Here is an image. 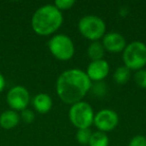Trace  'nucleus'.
Masks as SVG:
<instances>
[{
  "label": "nucleus",
  "instance_id": "20e7f679",
  "mask_svg": "<svg viewBox=\"0 0 146 146\" xmlns=\"http://www.w3.org/2000/svg\"><path fill=\"white\" fill-rule=\"evenodd\" d=\"M78 30L81 35L91 41H97L105 35L106 25L96 15H85L78 22Z\"/></svg>",
  "mask_w": 146,
  "mask_h": 146
},
{
  "label": "nucleus",
  "instance_id": "aec40b11",
  "mask_svg": "<svg viewBox=\"0 0 146 146\" xmlns=\"http://www.w3.org/2000/svg\"><path fill=\"white\" fill-rule=\"evenodd\" d=\"M128 146H146V137L143 135H136L130 140Z\"/></svg>",
  "mask_w": 146,
  "mask_h": 146
},
{
  "label": "nucleus",
  "instance_id": "2eb2a0df",
  "mask_svg": "<svg viewBox=\"0 0 146 146\" xmlns=\"http://www.w3.org/2000/svg\"><path fill=\"white\" fill-rule=\"evenodd\" d=\"M130 77V69L124 65V66L118 67L113 74V78L115 82L118 84H124L129 80Z\"/></svg>",
  "mask_w": 146,
  "mask_h": 146
},
{
  "label": "nucleus",
  "instance_id": "dca6fc26",
  "mask_svg": "<svg viewBox=\"0 0 146 146\" xmlns=\"http://www.w3.org/2000/svg\"><path fill=\"white\" fill-rule=\"evenodd\" d=\"M91 134L92 132L90 131L89 128H87V129H78L77 133H76V139L81 145H88Z\"/></svg>",
  "mask_w": 146,
  "mask_h": 146
},
{
  "label": "nucleus",
  "instance_id": "9d476101",
  "mask_svg": "<svg viewBox=\"0 0 146 146\" xmlns=\"http://www.w3.org/2000/svg\"><path fill=\"white\" fill-rule=\"evenodd\" d=\"M102 45L104 49L112 53L121 52L126 47V40L122 34L118 32H108L102 37Z\"/></svg>",
  "mask_w": 146,
  "mask_h": 146
},
{
  "label": "nucleus",
  "instance_id": "39448f33",
  "mask_svg": "<svg viewBox=\"0 0 146 146\" xmlns=\"http://www.w3.org/2000/svg\"><path fill=\"white\" fill-rule=\"evenodd\" d=\"M94 111L89 103L79 101L72 104L69 109V119L78 129H87L93 124Z\"/></svg>",
  "mask_w": 146,
  "mask_h": 146
},
{
  "label": "nucleus",
  "instance_id": "f3484780",
  "mask_svg": "<svg viewBox=\"0 0 146 146\" xmlns=\"http://www.w3.org/2000/svg\"><path fill=\"white\" fill-rule=\"evenodd\" d=\"M134 81L139 87L146 89V69H140L134 74Z\"/></svg>",
  "mask_w": 146,
  "mask_h": 146
},
{
  "label": "nucleus",
  "instance_id": "f03ea898",
  "mask_svg": "<svg viewBox=\"0 0 146 146\" xmlns=\"http://www.w3.org/2000/svg\"><path fill=\"white\" fill-rule=\"evenodd\" d=\"M63 22L62 12L54 4H46L39 7L32 15L31 27L36 34L48 36L56 32Z\"/></svg>",
  "mask_w": 146,
  "mask_h": 146
},
{
  "label": "nucleus",
  "instance_id": "4468645a",
  "mask_svg": "<svg viewBox=\"0 0 146 146\" xmlns=\"http://www.w3.org/2000/svg\"><path fill=\"white\" fill-rule=\"evenodd\" d=\"M109 144V138L106 135V133L101 131L92 132L91 137H90L89 146H108Z\"/></svg>",
  "mask_w": 146,
  "mask_h": 146
},
{
  "label": "nucleus",
  "instance_id": "a211bd4d",
  "mask_svg": "<svg viewBox=\"0 0 146 146\" xmlns=\"http://www.w3.org/2000/svg\"><path fill=\"white\" fill-rule=\"evenodd\" d=\"M75 4L74 0H56L54 2V6L60 11L62 10H68L73 5Z\"/></svg>",
  "mask_w": 146,
  "mask_h": 146
},
{
  "label": "nucleus",
  "instance_id": "6e6552de",
  "mask_svg": "<svg viewBox=\"0 0 146 146\" xmlns=\"http://www.w3.org/2000/svg\"><path fill=\"white\" fill-rule=\"evenodd\" d=\"M119 122L118 114L112 109H102L94 115L93 124L98 128V131L109 132L115 129Z\"/></svg>",
  "mask_w": 146,
  "mask_h": 146
},
{
  "label": "nucleus",
  "instance_id": "9b49d317",
  "mask_svg": "<svg viewBox=\"0 0 146 146\" xmlns=\"http://www.w3.org/2000/svg\"><path fill=\"white\" fill-rule=\"evenodd\" d=\"M19 121H20V116L14 110H5L0 114V126L3 129H12L18 125Z\"/></svg>",
  "mask_w": 146,
  "mask_h": 146
},
{
  "label": "nucleus",
  "instance_id": "ddd939ff",
  "mask_svg": "<svg viewBox=\"0 0 146 146\" xmlns=\"http://www.w3.org/2000/svg\"><path fill=\"white\" fill-rule=\"evenodd\" d=\"M105 54V49L99 41H92L87 48V55L91 61H97L103 59Z\"/></svg>",
  "mask_w": 146,
  "mask_h": 146
},
{
  "label": "nucleus",
  "instance_id": "7ed1b4c3",
  "mask_svg": "<svg viewBox=\"0 0 146 146\" xmlns=\"http://www.w3.org/2000/svg\"><path fill=\"white\" fill-rule=\"evenodd\" d=\"M123 62L130 70H140L146 65V45L141 41H133L123 50Z\"/></svg>",
  "mask_w": 146,
  "mask_h": 146
},
{
  "label": "nucleus",
  "instance_id": "412c9836",
  "mask_svg": "<svg viewBox=\"0 0 146 146\" xmlns=\"http://www.w3.org/2000/svg\"><path fill=\"white\" fill-rule=\"evenodd\" d=\"M5 85H6V81H5L4 76L2 75V73L0 72V93L4 90Z\"/></svg>",
  "mask_w": 146,
  "mask_h": 146
},
{
  "label": "nucleus",
  "instance_id": "f8f14e48",
  "mask_svg": "<svg viewBox=\"0 0 146 146\" xmlns=\"http://www.w3.org/2000/svg\"><path fill=\"white\" fill-rule=\"evenodd\" d=\"M32 104L34 109L38 113L45 114L52 108V99L46 93H39L33 98Z\"/></svg>",
  "mask_w": 146,
  "mask_h": 146
},
{
  "label": "nucleus",
  "instance_id": "0eeeda50",
  "mask_svg": "<svg viewBox=\"0 0 146 146\" xmlns=\"http://www.w3.org/2000/svg\"><path fill=\"white\" fill-rule=\"evenodd\" d=\"M6 101L11 110L23 111L30 102V94L24 86L17 85L10 88L7 92Z\"/></svg>",
  "mask_w": 146,
  "mask_h": 146
},
{
  "label": "nucleus",
  "instance_id": "1a4fd4ad",
  "mask_svg": "<svg viewBox=\"0 0 146 146\" xmlns=\"http://www.w3.org/2000/svg\"><path fill=\"white\" fill-rule=\"evenodd\" d=\"M110 70L109 63L104 59L91 61L86 69V74L91 81L99 82L108 75Z\"/></svg>",
  "mask_w": 146,
  "mask_h": 146
},
{
  "label": "nucleus",
  "instance_id": "6ab92c4d",
  "mask_svg": "<svg viewBox=\"0 0 146 146\" xmlns=\"http://www.w3.org/2000/svg\"><path fill=\"white\" fill-rule=\"evenodd\" d=\"M20 118L25 122V123H31L33 122L35 118V114L32 110L30 109H24L23 111H21V115H20Z\"/></svg>",
  "mask_w": 146,
  "mask_h": 146
},
{
  "label": "nucleus",
  "instance_id": "423d86ee",
  "mask_svg": "<svg viewBox=\"0 0 146 146\" xmlns=\"http://www.w3.org/2000/svg\"><path fill=\"white\" fill-rule=\"evenodd\" d=\"M48 48L56 59L67 61L75 53V46L72 39L65 34H56L48 41Z\"/></svg>",
  "mask_w": 146,
  "mask_h": 146
},
{
  "label": "nucleus",
  "instance_id": "f257e3e1",
  "mask_svg": "<svg viewBox=\"0 0 146 146\" xmlns=\"http://www.w3.org/2000/svg\"><path fill=\"white\" fill-rule=\"evenodd\" d=\"M91 80L86 72L81 69L73 68L61 73L56 81V92L66 104H75L82 101L91 89Z\"/></svg>",
  "mask_w": 146,
  "mask_h": 146
}]
</instances>
